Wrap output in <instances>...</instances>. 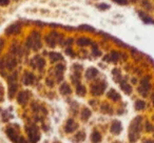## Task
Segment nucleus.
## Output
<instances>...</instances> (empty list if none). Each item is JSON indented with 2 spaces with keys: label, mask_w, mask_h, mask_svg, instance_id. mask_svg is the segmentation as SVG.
I'll use <instances>...</instances> for the list:
<instances>
[{
  "label": "nucleus",
  "mask_w": 154,
  "mask_h": 143,
  "mask_svg": "<svg viewBox=\"0 0 154 143\" xmlns=\"http://www.w3.org/2000/svg\"><path fill=\"white\" fill-rule=\"evenodd\" d=\"M18 141H19V142H18V143H26V139H24L23 137H20V138L18 139Z\"/></svg>",
  "instance_id": "31"
},
{
  "label": "nucleus",
  "mask_w": 154,
  "mask_h": 143,
  "mask_svg": "<svg viewBox=\"0 0 154 143\" xmlns=\"http://www.w3.org/2000/svg\"><path fill=\"white\" fill-rule=\"evenodd\" d=\"M132 1H135V0H132Z\"/></svg>",
  "instance_id": "36"
},
{
  "label": "nucleus",
  "mask_w": 154,
  "mask_h": 143,
  "mask_svg": "<svg viewBox=\"0 0 154 143\" xmlns=\"http://www.w3.org/2000/svg\"><path fill=\"white\" fill-rule=\"evenodd\" d=\"M35 60H36V62H37V66H38V68H42L43 67V65H45V60L43 59H41L40 57H36L35 58Z\"/></svg>",
  "instance_id": "23"
},
{
  "label": "nucleus",
  "mask_w": 154,
  "mask_h": 143,
  "mask_svg": "<svg viewBox=\"0 0 154 143\" xmlns=\"http://www.w3.org/2000/svg\"><path fill=\"white\" fill-rule=\"evenodd\" d=\"M28 46L31 47L33 49H39L41 47V41H40V36H39L38 33L34 32L32 33L30 37L28 39Z\"/></svg>",
  "instance_id": "1"
},
{
  "label": "nucleus",
  "mask_w": 154,
  "mask_h": 143,
  "mask_svg": "<svg viewBox=\"0 0 154 143\" xmlns=\"http://www.w3.org/2000/svg\"><path fill=\"white\" fill-rule=\"evenodd\" d=\"M118 58H119V55H118L116 52H113V53L111 54L110 56H106L105 59L107 60V61H113V62H116L118 60Z\"/></svg>",
  "instance_id": "14"
},
{
  "label": "nucleus",
  "mask_w": 154,
  "mask_h": 143,
  "mask_svg": "<svg viewBox=\"0 0 154 143\" xmlns=\"http://www.w3.org/2000/svg\"><path fill=\"white\" fill-rule=\"evenodd\" d=\"M91 116V112L89 111L88 109H85L84 111L82 112V120H88Z\"/></svg>",
  "instance_id": "20"
},
{
  "label": "nucleus",
  "mask_w": 154,
  "mask_h": 143,
  "mask_svg": "<svg viewBox=\"0 0 154 143\" xmlns=\"http://www.w3.org/2000/svg\"><path fill=\"white\" fill-rule=\"evenodd\" d=\"M16 79H17V74H14L12 77L9 78L10 81V97L13 98L15 95L16 91H17V83H16Z\"/></svg>",
  "instance_id": "2"
},
{
  "label": "nucleus",
  "mask_w": 154,
  "mask_h": 143,
  "mask_svg": "<svg viewBox=\"0 0 154 143\" xmlns=\"http://www.w3.org/2000/svg\"><path fill=\"white\" fill-rule=\"evenodd\" d=\"M7 135L9 136V138L11 139L13 142L18 143V138H17V135H16V132L13 130V128H8L7 130Z\"/></svg>",
  "instance_id": "9"
},
{
  "label": "nucleus",
  "mask_w": 154,
  "mask_h": 143,
  "mask_svg": "<svg viewBox=\"0 0 154 143\" xmlns=\"http://www.w3.org/2000/svg\"><path fill=\"white\" fill-rule=\"evenodd\" d=\"M98 7H99V9H109L110 7L108 4H99Z\"/></svg>",
  "instance_id": "30"
},
{
  "label": "nucleus",
  "mask_w": 154,
  "mask_h": 143,
  "mask_svg": "<svg viewBox=\"0 0 154 143\" xmlns=\"http://www.w3.org/2000/svg\"><path fill=\"white\" fill-rule=\"evenodd\" d=\"M10 3V0H0V5L1 7H5Z\"/></svg>",
  "instance_id": "29"
},
{
  "label": "nucleus",
  "mask_w": 154,
  "mask_h": 143,
  "mask_svg": "<svg viewBox=\"0 0 154 143\" xmlns=\"http://www.w3.org/2000/svg\"><path fill=\"white\" fill-rule=\"evenodd\" d=\"M105 88H106V83L105 82H100V83L94 84V85L92 86V88H91V91H92L93 95H97V96H98V95L103 94Z\"/></svg>",
  "instance_id": "3"
},
{
  "label": "nucleus",
  "mask_w": 154,
  "mask_h": 143,
  "mask_svg": "<svg viewBox=\"0 0 154 143\" xmlns=\"http://www.w3.org/2000/svg\"><path fill=\"white\" fill-rule=\"evenodd\" d=\"M29 99V93L28 92H21L19 95H18V102L20 103V104H26V101H28Z\"/></svg>",
  "instance_id": "7"
},
{
  "label": "nucleus",
  "mask_w": 154,
  "mask_h": 143,
  "mask_svg": "<svg viewBox=\"0 0 154 143\" xmlns=\"http://www.w3.org/2000/svg\"><path fill=\"white\" fill-rule=\"evenodd\" d=\"M76 127H77L76 123H74V121H73V120H69L68 124H66V132L72 133L73 130H76Z\"/></svg>",
  "instance_id": "13"
},
{
  "label": "nucleus",
  "mask_w": 154,
  "mask_h": 143,
  "mask_svg": "<svg viewBox=\"0 0 154 143\" xmlns=\"http://www.w3.org/2000/svg\"><path fill=\"white\" fill-rule=\"evenodd\" d=\"M20 31V26L18 24H13V25L9 26L5 31L8 35H12V34H16V33H19Z\"/></svg>",
  "instance_id": "8"
},
{
  "label": "nucleus",
  "mask_w": 154,
  "mask_h": 143,
  "mask_svg": "<svg viewBox=\"0 0 154 143\" xmlns=\"http://www.w3.org/2000/svg\"><path fill=\"white\" fill-rule=\"evenodd\" d=\"M114 143H119V142H114Z\"/></svg>",
  "instance_id": "35"
},
{
  "label": "nucleus",
  "mask_w": 154,
  "mask_h": 143,
  "mask_svg": "<svg viewBox=\"0 0 154 143\" xmlns=\"http://www.w3.org/2000/svg\"><path fill=\"white\" fill-rule=\"evenodd\" d=\"M139 16H140V17H143V21L149 22V23H151V22H153L151 19H149V17H148V16H146L143 13H139Z\"/></svg>",
  "instance_id": "26"
},
{
  "label": "nucleus",
  "mask_w": 154,
  "mask_h": 143,
  "mask_svg": "<svg viewBox=\"0 0 154 143\" xmlns=\"http://www.w3.org/2000/svg\"><path fill=\"white\" fill-rule=\"evenodd\" d=\"M34 75L32 73H26L23 75V83L26 84V85H30L34 82Z\"/></svg>",
  "instance_id": "6"
},
{
  "label": "nucleus",
  "mask_w": 154,
  "mask_h": 143,
  "mask_svg": "<svg viewBox=\"0 0 154 143\" xmlns=\"http://www.w3.org/2000/svg\"><path fill=\"white\" fill-rule=\"evenodd\" d=\"M63 70H64V66L62 65V64H58V65L55 67L56 76L58 77V81L61 80V76H62V73H63Z\"/></svg>",
  "instance_id": "12"
},
{
  "label": "nucleus",
  "mask_w": 154,
  "mask_h": 143,
  "mask_svg": "<svg viewBox=\"0 0 154 143\" xmlns=\"http://www.w3.org/2000/svg\"><path fill=\"white\" fill-rule=\"evenodd\" d=\"M5 65L9 70H12V68L15 67L16 65V60L14 58H8V60H5Z\"/></svg>",
  "instance_id": "15"
},
{
  "label": "nucleus",
  "mask_w": 154,
  "mask_h": 143,
  "mask_svg": "<svg viewBox=\"0 0 154 143\" xmlns=\"http://www.w3.org/2000/svg\"><path fill=\"white\" fill-rule=\"evenodd\" d=\"M60 92H61V94H63V95H69L71 93L70 86H69L66 83H63L61 85V88H60Z\"/></svg>",
  "instance_id": "17"
},
{
  "label": "nucleus",
  "mask_w": 154,
  "mask_h": 143,
  "mask_svg": "<svg viewBox=\"0 0 154 143\" xmlns=\"http://www.w3.org/2000/svg\"><path fill=\"white\" fill-rule=\"evenodd\" d=\"M29 138L32 143H36L39 140V133L36 127H31L29 130Z\"/></svg>",
  "instance_id": "4"
},
{
  "label": "nucleus",
  "mask_w": 154,
  "mask_h": 143,
  "mask_svg": "<svg viewBox=\"0 0 154 143\" xmlns=\"http://www.w3.org/2000/svg\"><path fill=\"white\" fill-rule=\"evenodd\" d=\"M58 37V34H56V33H51V34L49 35V36L47 37V43L50 45V46H52V47H54L56 45V41H57V38Z\"/></svg>",
  "instance_id": "5"
},
{
  "label": "nucleus",
  "mask_w": 154,
  "mask_h": 143,
  "mask_svg": "<svg viewBox=\"0 0 154 143\" xmlns=\"http://www.w3.org/2000/svg\"><path fill=\"white\" fill-rule=\"evenodd\" d=\"M108 97H109V98H111V99H113V100H118V99L120 98L119 95H118L114 90L110 91V92L108 93Z\"/></svg>",
  "instance_id": "19"
},
{
  "label": "nucleus",
  "mask_w": 154,
  "mask_h": 143,
  "mask_svg": "<svg viewBox=\"0 0 154 143\" xmlns=\"http://www.w3.org/2000/svg\"><path fill=\"white\" fill-rule=\"evenodd\" d=\"M91 140H92V142H94V143L100 142V140H101L100 134H99L98 132H94V133L92 134V136H91Z\"/></svg>",
  "instance_id": "16"
},
{
  "label": "nucleus",
  "mask_w": 154,
  "mask_h": 143,
  "mask_svg": "<svg viewBox=\"0 0 154 143\" xmlns=\"http://www.w3.org/2000/svg\"><path fill=\"white\" fill-rule=\"evenodd\" d=\"M153 104H154V96H153Z\"/></svg>",
  "instance_id": "34"
},
{
  "label": "nucleus",
  "mask_w": 154,
  "mask_h": 143,
  "mask_svg": "<svg viewBox=\"0 0 154 143\" xmlns=\"http://www.w3.org/2000/svg\"><path fill=\"white\" fill-rule=\"evenodd\" d=\"M120 130H122V124L119 123L118 121L114 122L113 124H112V127H111V132L114 133V134H119Z\"/></svg>",
  "instance_id": "11"
},
{
  "label": "nucleus",
  "mask_w": 154,
  "mask_h": 143,
  "mask_svg": "<svg viewBox=\"0 0 154 143\" xmlns=\"http://www.w3.org/2000/svg\"><path fill=\"white\" fill-rule=\"evenodd\" d=\"M145 106H146L145 102H143V101H141V100L136 101V103H135V107H136L137 109H145Z\"/></svg>",
  "instance_id": "24"
},
{
  "label": "nucleus",
  "mask_w": 154,
  "mask_h": 143,
  "mask_svg": "<svg viewBox=\"0 0 154 143\" xmlns=\"http://www.w3.org/2000/svg\"><path fill=\"white\" fill-rule=\"evenodd\" d=\"M97 74H98V72H97L96 68L91 67V68H89V70H87L86 76H87V78H88V79H93L94 77H96Z\"/></svg>",
  "instance_id": "10"
},
{
  "label": "nucleus",
  "mask_w": 154,
  "mask_h": 143,
  "mask_svg": "<svg viewBox=\"0 0 154 143\" xmlns=\"http://www.w3.org/2000/svg\"><path fill=\"white\" fill-rule=\"evenodd\" d=\"M146 128H147V130H153V128H152V126H151V125H150V124H149V123H148V124H147V125H146Z\"/></svg>",
  "instance_id": "32"
},
{
  "label": "nucleus",
  "mask_w": 154,
  "mask_h": 143,
  "mask_svg": "<svg viewBox=\"0 0 154 143\" xmlns=\"http://www.w3.org/2000/svg\"><path fill=\"white\" fill-rule=\"evenodd\" d=\"M91 43V41L87 38H80L78 39V44L82 45V46H86V45H89Z\"/></svg>",
  "instance_id": "21"
},
{
  "label": "nucleus",
  "mask_w": 154,
  "mask_h": 143,
  "mask_svg": "<svg viewBox=\"0 0 154 143\" xmlns=\"http://www.w3.org/2000/svg\"><path fill=\"white\" fill-rule=\"evenodd\" d=\"M145 143H154V141H151V140H148L147 142H145Z\"/></svg>",
  "instance_id": "33"
},
{
  "label": "nucleus",
  "mask_w": 154,
  "mask_h": 143,
  "mask_svg": "<svg viewBox=\"0 0 154 143\" xmlns=\"http://www.w3.org/2000/svg\"><path fill=\"white\" fill-rule=\"evenodd\" d=\"M50 58H51L52 61H59V60H62V56L58 53H51L50 54Z\"/></svg>",
  "instance_id": "18"
},
{
  "label": "nucleus",
  "mask_w": 154,
  "mask_h": 143,
  "mask_svg": "<svg viewBox=\"0 0 154 143\" xmlns=\"http://www.w3.org/2000/svg\"><path fill=\"white\" fill-rule=\"evenodd\" d=\"M113 1H115V2L118 3V4H122V5H126L127 3H128L127 0H113Z\"/></svg>",
  "instance_id": "28"
},
{
  "label": "nucleus",
  "mask_w": 154,
  "mask_h": 143,
  "mask_svg": "<svg viewBox=\"0 0 154 143\" xmlns=\"http://www.w3.org/2000/svg\"><path fill=\"white\" fill-rule=\"evenodd\" d=\"M76 139H77L78 141H84V140H85V134H84L82 132H80L79 134H77Z\"/></svg>",
  "instance_id": "27"
},
{
  "label": "nucleus",
  "mask_w": 154,
  "mask_h": 143,
  "mask_svg": "<svg viewBox=\"0 0 154 143\" xmlns=\"http://www.w3.org/2000/svg\"><path fill=\"white\" fill-rule=\"evenodd\" d=\"M120 86H122V88L127 93V94H130L131 93V86L128 85L126 82H122V83H120Z\"/></svg>",
  "instance_id": "22"
},
{
  "label": "nucleus",
  "mask_w": 154,
  "mask_h": 143,
  "mask_svg": "<svg viewBox=\"0 0 154 143\" xmlns=\"http://www.w3.org/2000/svg\"><path fill=\"white\" fill-rule=\"evenodd\" d=\"M77 94L79 95V96H85V94H86V88L82 85L77 86Z\"/></svg>",
  "instance_id": "25"
}]
</instances>
